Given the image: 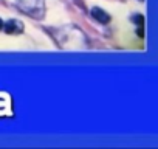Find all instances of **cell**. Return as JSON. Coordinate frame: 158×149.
<instances>
[{
    "label": "cell",
    "instance_id": "1",
    "mask_svg": "<svg viewBox=\"0 0 158 149\" xmlns=\"http://www.w3.org/2000/svg\"><path fill=\"white\" fill-rule=\"evenodd\" d=\"M17 6L31 17H42L45 11L44 0H17Z\"/></svg>",
    "mask_w": 158,
    "mask_h": 149
},
{
    "label": "cell",
    "instance_id": "2",
    "mask_svg": "<svg viewBox=\"0 0 158 149\" xmlns=\"http://www.w3.org/2000/svg\"><path fill=\"white\" fill-rule=\"evenodd\" d=\"M3 30L8 34H16V33H22L23 31V25H22V22H19L16 19H11L6 23H3Z\"/></svg>",
    "mask_w": 158,
    "mask_h": 149
},
{
    "label": "cell",
    "instance_id": "3",
    "mask_svg": "<svg viewBox=\"0 0 158 149\" xmlns=\"http://www.w3.org/2000/svg\"><path fill=\"white\" fill-rule=\"evenodd\" d=\"M92 16H93V19L98 20L99 23H109V22H110V16H109L102 8H98V6L92 8Z\"/></svg>",
    "mask_w": 158,
    "mask_h": 149
},
{
    "label": "cell",
    "instance_id": "4",
    "mask_svg": "<svg viewBox=\"0 0 158 149\" xmlns=\"http://www.w3.org/2000/svg\"><path fill=\"white\" fill-rule=\"evenodd\" d=\"M133 20L136 22V25H138L139 28H143V23H144V19H143V16L136 14V16H133Z\"/></svg>",
    "mask_w": 158,
    "mask_h": 149
},
{
    "label": "cell",
    "instance_id": "5",
    "mask_svg": "<svg viewBox=\"0 0 158 149\" xmlns=\"http://www.w3.org/2000/svg\"><path fill=\"white\" fill-rule=\"evenodd\" d=\"M2 28H3V20L0 19V30H2Z\"/></svg>",
    "mask_w": 158,
    "mask_h": 149
},
{
    "label": "cell",
    "instance_id": "6",
    "mask_svg": "<svg viewBox=\"0 0 158 149\" xmlns=\"http://www.w3.org/2000/svg\"><path fill=\"white\" fill-rule=\"evenodd\" d=\"M141 2H143V0H141Z\"/></svg>",
    "mask_w": 158,
    "mask_h": 149
}]
</instances>
